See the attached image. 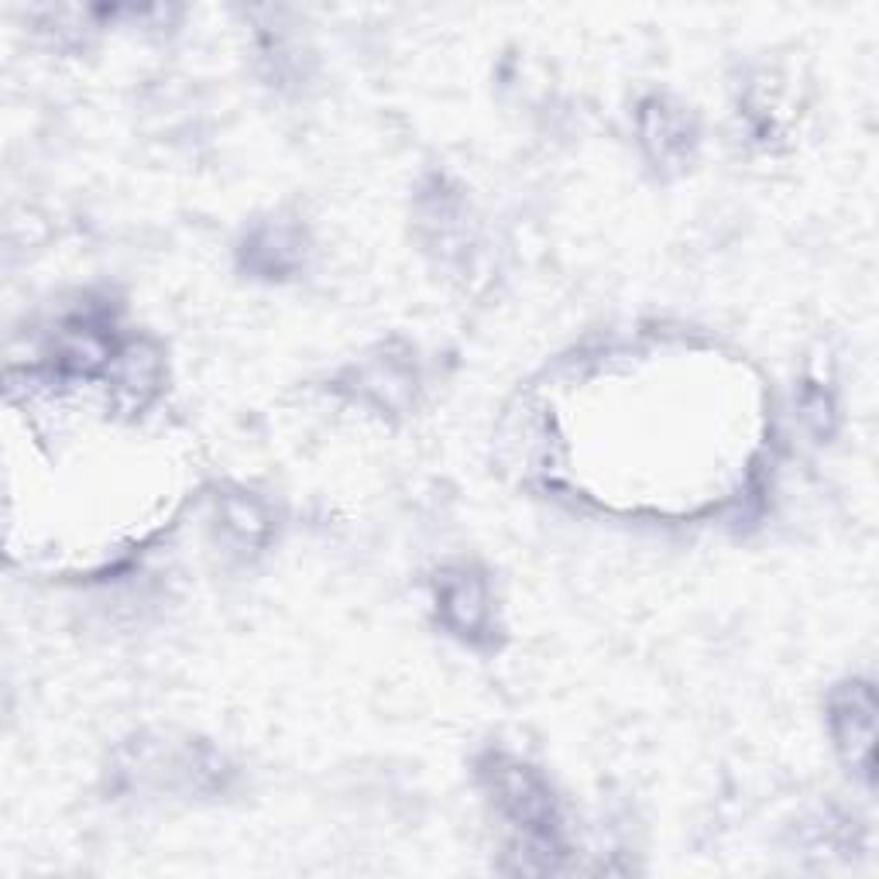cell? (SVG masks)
<instances>
[{"instance_id": "1", "label": "cell", "mask_w": 879, "mask_h": 879, "mask_svg": "<svg viewBox=\"0 0 879 879\" xmlns=\"http://www.w3.org/2000/svg\"><path fill=\"white\" fill-rule=\"evenodd\" d=\"M444 608L460 629H478V622L485 619V598H481V587L474 581H457L447 591Z\"/></svg>"}]
</instances>
